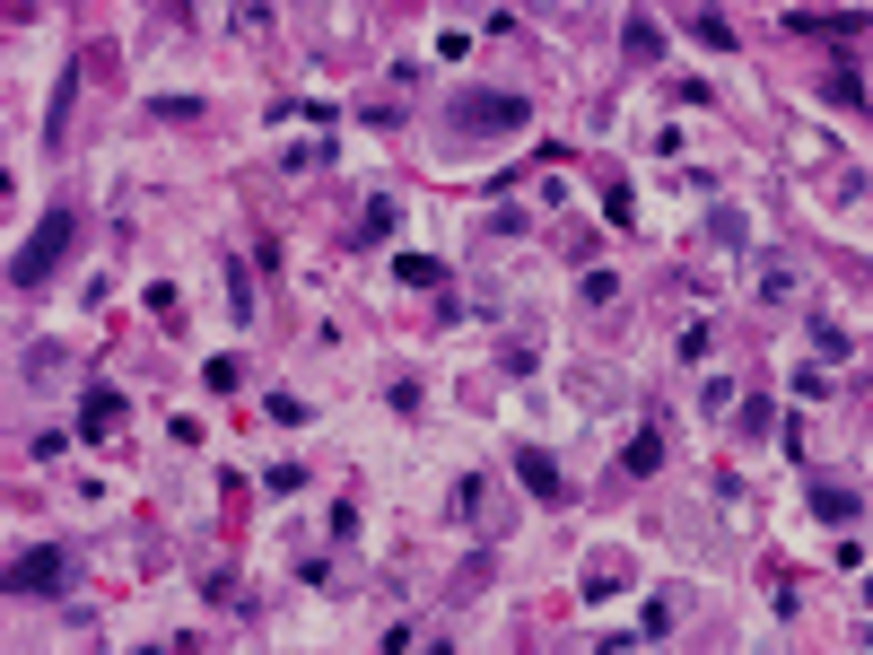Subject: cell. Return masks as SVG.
<instances>
[{"label": "cell", "mask_w": 873, "mask_h": 655, "mask_svg": "<svg viewBox=\"0 0 873 655\" xmlns=\"http://www.w3.org/2000/svg\"><path fill=\"white\" fill-rule=\"evenodd\" d=\"M515 481H524L541 507H559V498H568V481H559V464H550L541 446H515Z\"/></svg>", "instance_id": "5b68a950"}, {"label": "cell", "mask_w": 873, "mask_h": 655, "mask_svg": "<svg viewBox=\"0 0 873 655\" xmlns=\"http://www.w3.org/2000/svg\"><path fill=\"white\" fill-rule=\"evenodd\" d=\"M359 123H367V132H402V123H411V114H402V106H394V97H385V106H359Z\"/></svg>", "instance_id": "cb8c5ba5"}, {"label": "cell", "mask_w": 873, "mask_h": 655, "mask_svg": "<svg viewBox=\"0 0 873 655\" xmlns=\"http://www.w3.org/2000/svg\"><path fill=\"white\" fill-rule=\"evenodd\" d=\"M743 411H734V429L743 437H777V411H769V394H734Z\"/></svg>", "instance_id": "30bf717a"}, {"label": "cell", "mask_w": 873, "mask_h": 655, "mask_svg": "<svg viewBox=\"0 0 873 655\" xmlns=\"http://www.w3.org/2000/svg\"><path fill=\"white\" fill-rule=\"evenodd\" d=\"M760 297H769V306L795 297V262H769V271H760Z\"/></svg>", "instance_id": "d4e9b609"}, {"label": "cell", "mask_w": 873, "mask_h": 655, "mask_svg": "<svg viewBox=\"0 0 873 655\" xmlns=\"http://www.w3.org/2000/svg\"><path fill=\"white\" fill-rule=\"evenodd\" d=\"M114 429H123V394H114V385H88V394H79V437L97 446V437H114Z\"/></svg>", "instance_id": "277c9868"}, {"label": "cell", "mask_w": 873, "mask_h": 655, "mask_svg": "<svg viewBox=\"0 0 873 655\" xmlns=\"http://www.w3.org/2000/svg\"><path fill=\"white\" fill-rule=\"evenodd\" d=\"M812 516H821V524H856V516H864V498H856L847 481H812Z\"/></svg>", "instance_id": "8992f818"}, {"label": "cell", "mask_w": 873, "mask_h": 655, "mask_svg": "<svg viewBox=\"0 0 873 655\" xmlns=\"http://www.w3.org/2000/svg\"><path fill=\"white\" fill-rule=\"evenodd\" d=\"M690 36H699V45H708V53H734V27H725V18H716V10H699V18H690Z\"/></svg>", "instance_id": "ac0fdd59"}, {"label": "cell", "mask_w": 873, "mask_h": 655, "mask_svg": "<svg viewBox=\"0 0 873 655\" xmlns=\"http://www.w3.org/2000/svg\"><path fill=\"white\" fill-rule=\"evenodd\" d=\"M656 464H664V437H656V429H638V437H629V455H621V472H638V481H647Z\"/></svg>", "instance_id": "4fadbf2b"}, {"label": "cell", "mask_w": 873, "mask_h": 655, "mask_svg": "<svg viewBox=\"0 0 873 655\" xmlns=\"http://www.w3.org/2000/svg\"><path fill=\"white\" fill-rule=\"evenodd\" d=\"M821 97H830V106H856V114H864V71H847V62H838V71L821 79Z\"/></svg>", "instance_id": "8fae6325"}, {"label": "cell", "mask_w": 873, "mask_h": 655, "mask_svg": "<svg viewBox=\"0 0 873 655\" xmlns=\"http://www.w3.org/2000/svg\"><path fill=\"white\" fill-rule=\"evenodd\" d=\"M576 297H586V306H612V297H621V271H586V280H576Z\"/></svg>", "instance_id": "44dd1931"}, {"label": "cell", "mask_w": 873, "mask_h": 655, "mask_svg": "<svg viewBox=\"0 0 873 655\" xmlns=\"http://www.w3.org/2000/svg\"><path fill=\"white\" fill-rule=\"evenodd\" d=\"M446 123H454V132H463V140H498V132H507V140H515V132H524V123H533V106H524V97H515V88H463V97H454V106H446Z\"/></svg>", "instance_id": "7a4b0ae2"}, {"label": "cell", "mask_w": 873, "mask_h": 655, "mask_svg": "<svg viewBox=\"0 0 873 655\" xmlns=\"http://www.w3.org/2000/svg\"><path fill=\"white\" fill-rule=\"evenodd\" d=\"M621 45H629L638 62H656V53H664V27H656V18H629V27H621Z\"/></svg>", "instance_id": "9a60e30c"}, {"label": "cell", "mask_w": 873, "mask_h": 655, "mask_svg": "<svg viewBox=\"0 0 873 655\" xmlns=\"http://www.w3.org/2000/svg\"><path fill=\"white\" fill-rule=\"evenodd\" d=\"M71 236H79V201H53V210L36 219V236L10 254V288H45V280H53V262L71 254Z\"/></svg>", "instance_id": "6da1fadb"}, {"label": "cell", "mask_w": 873, "mask_h": 655, "mask_svg": "<svg viewBox=\"0 0 873 655\" xmlns=\"http://www.w3.org/2000/svg\"><path fill=\"white\" fill-rule=\"evenodd\" d=\"M394 271H402L411 288H446V262H437V254H394Z\"/></svg>", "instance_id": "7c38bea8"}, {"label": "cell", "mask_w": 873, "mask_h": 655, "mask_svg": "<svg viewBox=\"0 0 873 655\" xmlns=\"http://www.w3.org/2000/svg\"><path fill=\"white\" fill-rule=\"evenodd\" d=\"M786 36H821V45H847L856 18H821V10H786Z\"/></svg>", "instance_id": "52a82bcc"}, {"label": "cell", "mask_w": 873, "mask_h": 655, "mask_svg": "<svg viewBox=\"0 0 873 655\" xmlns=\"http://www.w3.org/2000/svg\"><path fill=\"white\" fill-rule=\"evenodd\" d=\"M699 411H708V420H716V411H734V385H725V376H708V385H699Z\"/></svg>", "instance_id": "484cf974"}, {"label": "cell", "mask_w": 873, "mask_h": 655, "mask_svg": "<svg viewBox=\"0 0 873 655\" xmlns=\"http://www.w3.org/2000/svg\"><path fill=\"white\" fill-rule=\"evenodd\" d=\"M262 490L288 498V490H307V472H298V464H262Z\"/></svg>", "instance_id": "603a6c76"}, {"label": "cell", "mask_w": 873, "mask_h": 655, "mask_svg": "<svg viewBox=\"0 0 873 655\" xmlns=\"http://www.w3.org/2000/svg\"><path fill=\"white\" fill-rule=\"evenodd\" d=\"M812 350H821V359H847L856 333H847V323H830V314H812Z\"/></svg>", "instance_id": "5bb4252c"}, {"label": "cell", "mask_w": 873, "mask_h": 655, "mask_svg": "<svg viewBox=\"0 0 873 655\" xmlns=\"http://www.w3.org/2000/svg\"><path fill=\"white\" fill-rule=\"evenodd\" d=\"M262 411H271L279 429H298V420H307V403H298V394H288V385H279V394H262Z\"/></svg>", "instance_id": "7402d4cb"}, {"label": "cell", "mask_w": 873, "mask_h": 655, "mask_svg": "<svg viewBox=\"0 0 873 655\" xmlns=\"http://www.w3.org/2000/svg\"><path fill=\"white\" fill-rule=\"evenodd\" d=\"M673 611H682V594H647V611H638V638H664V629H673Z\"/></svg>", "instance_id": "e0dca14e"}, {"label": "cell", "mask_w": 873, "mask_h": 655, "mask_svg": "<svg viewBox=\"0 0 873 655\" xmlns=\"http://www.w3.org/2000/svg\"><path fill=\"white\" fill-rule=\"evenodd\" d=\"M0 585H10V594H71V585H79V542H36V551H18Z\"/></svg>", "instance_id": "3957f363"}, {"label": "cell", "mask_w": 873, "mask_h": 655, "mask_svg": "<svg viewBox=\"0 0 873 655\" xmlns=\"http://www.w3.org/2000/svg\"><path fill=\"white\" fill-rule=\"evenodd\" d=\"M708 350H716V323H708V314H699V323H682V359H690V368H699V359H708Z\"/></svg>", "instance_id": "ffe728a7"}, {"label": "cell", "mask_w": 873, "mask_h": 655, "mask_svg": "<svg viewBox=\"0 0 873 655\" xmlns=\"http://www.w3.org/2000/svg\"><path fill=\"white\" fill-rule=\"evenodd\" d=\"M481 507H489V472H463V481H454V498H446V516H454V524H472Z\"/></svg>", "instance_id": "ba28073f"}, {"label": "cell", "mask_w": 873, "mask_h": 655, "mask_svg": "<svg viewBox=\"0 0 873 655\" xmlns=\"http://www.w3.org/2000/svg\"><path fill=\"white\" fill-rule=\"evenodd\" d=\"M201 385H210V394H236V385H245V359H236V350H219V359L201 368Z\"/></svg>", "instance_id": "2e32d148"}, {"label": "cell", "mask_w": 873, "mask_h": 655, "mask_svg": "<svg viewBox=\"0 0 873 655\" xmlns=\"http://www.w3.org/2000/svg\"><path fill=\"white\" fill-rule=\"evenodd\" d=\"M149 114H158V123H192V114H201V97H192V88H175V97H149Z\"/></svg>", "instance_id": "d6986e66"}, {"label": "cell", "mask_w": 873, "mask_h": 655, "mask_svg": "<svg viewBox=\"0 0 873 655\" xmlns=\"http://www.w3.org/2000/svg\"><path fill=\"white\" fill-rule=\"evenodd\" d=\"M219 280H227V314H236V323H253V280H245V262H236V254L219 262Z\"/></svg>", "instance_id": "9c48e42d"}]
</instances>
